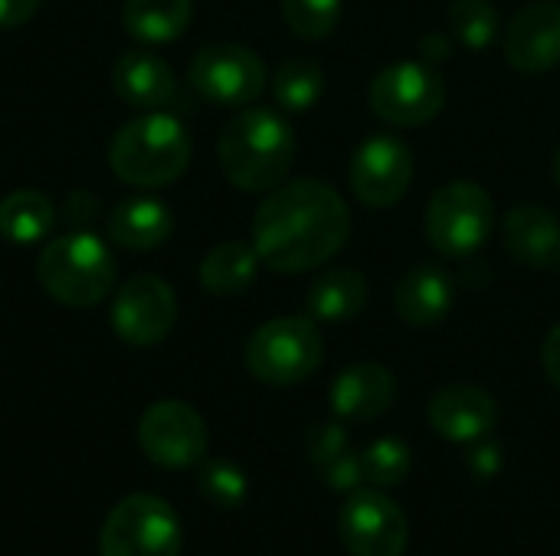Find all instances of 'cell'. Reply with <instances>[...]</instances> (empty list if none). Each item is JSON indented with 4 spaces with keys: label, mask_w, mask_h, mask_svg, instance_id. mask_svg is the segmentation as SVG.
Listing matches in <instances>:
<instances>
[{
    "label": "cell",
    "mask_w": 560,
    "mask_h": 556,
    "mask_svg": "<svg viewBox=\"0 0 560 556\" xmlns=\"http://www.w3.org/2000/svg\"><path fill=\"white\" fill-rule=\"evenodd\" d=\"M351 236L345 197L322 180L302 177L266 193L253 216V249L259 262L282 275H299L335 259Z\"/></svg>",
    "instance_id": "obj_1"
},
{
    "label": "cell",
    "mask_w": 560,
    "mask_h": 556,
    "mask_svg": "<svg viewBox=\"0 0 560 556\" xmlns=\"http://www.w3.org/2000/svg\"><path fill=\"white\" fill-rule=\"evenodd\" d=\"M217 161L243 193L276 190L295 161V131L276 108H240L220 131Z\"/></svg>",
    "instance_id": "obj_2"
},
{
    "label": "cell",
    "mask_w": 560,
    "mask_h": 556,
    "mask_svg": "<svg viewBox=\"0 0 560 556\" xmlns=\"http://www.w3.org/2000/svg\"><path fill=\"white\" fill-rule=\"evenodd\" d=\"M190 164V134L180 118L148 111L121 125L108 144V167L131 187H167Z\"/></svg>",
    "instance_id": "obj_3"
},
{
    "label": "cell",
    "mask_w": 560,
    "mask_h": 556,
    "mask_svg": "<svg viewBox=\"0 0 560 556\" xmlns=\"http://www.w3.org/2000/svg\"><path fill=\"white\" fill-rule=\"evenodd\" d=\"M43 292L66 308H95L115 285V259L92 233H66L49 239L36 259Z\"/></svg>",
    "instance_id": "obj_4"
},
{
    "label": "cell",
    "mask_w": 560,
    "mask_h": 556,
    "mask_svg": "<svg viewBox=\"0 0 560 556\" xmlns=\"http://www.w3.org/2000/svg\"><path fill=\"white\" fill-rule=\"evenodd\" d=\"M325 357L322 331L312 318H276L253 331L246 344V367L259 383L295 387L308 380Z\"/></svg>",
    "instance_id": "obj_5"
},
{
    "label": "cell",
    "mask_w": 560,
    "mask_h": 556,
    "mask_svg": "<svg viewBox=\"0 0 560 556\" xmlns=\"http://www.w3.org/2000/svg\"><path fill=\"white\" fill-rule=\"evenodd\" d=\"M180 521L164 498L128 495L102 524L98 556H180Z\"/></svg>",
    "instance_id": "obj_6"
},
{
    "label": "cell",
    "mask_w": 560,
    "mask_h": 556,
    "mask_svg": "<svg viewBox=\"0 0 560 556\" xmlns=\"http://www.w3.org/2000/svg\"><path fill=\"white\" fill-rule=\"evenodd\" d=\"M492 197L472 180H453L430 197L427 239L446 259H466L486 246L492 233Z\"/></svg>",
    "instance_id": "obj_7"
},
{
    "label": "cell",
    "mask_w": 560,
    "mask_h": 556,
    "mask_svg": "<svg viewBox=\"0 0 560 556\" xmlns=\"http://www.w3.org/2000/svg\"><path fill=\"white\" fill-rule=\"evenodd\" d=\"M371 108L394 128H420L433 121L446 105V82L430 62H394L371 82Z\"/></svg>",
    "instance_id": "obj_8"
},
{
    "label": "cell",
    "mask_w": 560,
    "mask_h": 556,
    "mask_svg": "<svg viewBox=\"0 0 560 556\" xmlns=\"http://www.w3.org/2000/svg\"><path fill=\"white\" fill-rule=\"evenodd\" d=\"M187 79L207 102L223 108H246L262 95L269 72L259 52L240 43H210L190 59Z\"/></svg>",
    "instance_id": "obj_9"
},
{
    "label": "cell",
    "mask_w": 560,
    "mask_h": 556,
    "mask_svg": "<svg viewBox=\"0 0 560 556\" xmlns=\"http://www.w3.org/2000/svg\"><path fill=\"white\" fill-rule=\"evenodd\" d=\"M338 534L351 556H404L410 544L404 508L381 488H358L345 498Z\"/></svg>",
    "instance_id": "obj_10"
},
{
    "label": "cell",
    "mask_w": 560,
    "mask_h": 556,
    "mask_svg": "<svg viewBox=\"0 0 560 556\" xmlns=\"http://www.w3.org/2000/svg\"><path fill=\"white\" fill-rule=\"evenodd\" d=\"M141 452L161 469H194L203 462L210 433L203 416L180 400L151 403L138 423Z\"/></svg>",
    "instance_id": "obj_11"
},
{
    "label": "cell",
    "mask_w": 560,
    "mask_h": 556,
    "mask_svg": "<svg viewBox=\"0 0 560 556\" xmlns=\"http://www.w3.org/2000/svg\"><path fill=\"white\" fill-rule=\"evenodd\" d=\"M354 197L371 210L397 206L413 180V151L394 138V134H374L368 138L348 167Z\"/></svg>",
    "instance_id": "obj_12"
},
{
    "label": "cell",
    "mask_w": 560,
    "mask_h": 556,
    "mask_svg": "<svg viewBox=\"0 0 560 556\" xmlns=\"http://www.w3.org/2000/svg\"><path fill=\"white\" fill-rule=\"evenodd\" d=\"M177 324V295L158 275L128 279L112 305V328L131 347L161 344Z\"/></svg>",
    "instance_id": "obj_13"
},
{
    "label": "cell",
    "mask_w": 560,
    "mask_h": 556,
    "mask_svg": "<svg viewBox=\"0 0 560 556\" xmlns=\"http://www.w3.org/2000/svg\"><path fill=\"white\" fill-rule=\"evenodd\" d=\"M505 59L518 72H548L560 66V3L532 0L505 29Z\"/></svg>",
    "instance_id": "obj_14"
},
{
    "label": "cell",
    "mask_w": 560,
    "mask_h": 556,
    "mask_svg": "<svg viewBox=\"0 0 560 556\" xmlns=\"http://www.w3.org/2000/svg\"><path fill=\"white\" fill-rule=\"evenodd\" d=\"M427 419H430V426H433V433L440 439L472 446V442L486 439L495 429L499 406L482 387L450 383V387L433 393V400L427 406Z\"/></svg>",
    "instance_id": "obj_15"
},
{
    "label": "cell",
    "mask_w": 560,
    "mask_h": 556,
    "mask_svg": "<svg viewBox=\"0 0 560 556\" xmlns=\"http://www.w3.org/2000/svg\"><path fill=\"white\" fill-rule=\"evenodd\" d=\"M502 242L528 269H560V220L545 206H515L502 223Z\"/></svg>",
    "instance_id": "obj_16"
},
{
    "label": "cell",
    "mask_w": 560,
    "mask_h": 556,
    "mask_svg": "<svg viewBox=\"0 0 560 556\" xmlns=\"http://www.w3.org/2000/svg\"><path fill=\"white\" fill-rule=\"evenodd\" d=\"M397 380L384 364H354L331 387V410L345 423H371L390 410Z\"/></svg>",
    "instance_id": "obj_17"
},
{
    "label": "cell",
    "mask_w": 560,
    "mask_h": 556,
    "mask_svg": "<svg viewBox=\"0 0 560 556\" xmlns=\"http://www.w3.org/2000/svg\"><path fill=\"white\" fill-rule=\"evenodd\" d=\"M456 305L453 279L436 265H413L394 288V311L410 328H436Z\"/></svg>",
    "instance_id": "obj_18"
},
{
    "label": "cell",
    "mask_w": 560,
    "mask_h": 556,
    "mask_svg": "<svg viewBox=\"0 0 560 556\" xmlns=\"http://www.w3.org/2000/svg\"><path fill=\"white\" fill-rule=\"evenodd\" d=\"M112 88L131 108H164L177 102V79L164 59L154 52H125L112 66Z\"/></svg>",
    "instance_id": "obj_19"
},
{
    "label": "cell",
    "mask_w": 560,
    "mask_h": 556,
    "mask_svg": "<svg viewBox=\"0 0 560 556\" xmlns=\"http://www.w3.org/2000/svg\"><path fill=\"white\" fill-rule=\"evenodd\" d=\"M105 229H108L112 242H118L131 252H148V249H158L171 239L174 216L154 197H131V200H121L108 213Z\"/></svg>",
    "instance_id": "obj_20"
},
{
    "label": "cell",
    "mask_w": 560,
    "mask_h": 556,
    "mask_svg": "<svg viewBox=\"0 0 560 556\" xmlns=\"http://www.w3.org/2000/svg\"><path fill=\"white\" fill-rule=\"evenodd\" d=\"M371 298V285L358 269H328L325 275L315 279L308 288V315L312 321L325 324H345L354 321Z\"/></svg>",
    "instance_id": "obj_21"
},
{
    "label": "cell",
    "mask_w": 560,
    "mask_h": 556,
    "mask_svg": "<svg viewBox=\"0 0 560 556\" xmlns=\"http://www.w3.org/2000/svg\"><path fill=\"white\" fill-rule=\"evenodd\" d=\"M194 20V0H125L121 23L141 43H174Z\"/></svg>",
    "instance_id": "obj_22"
},
{
    "label": "cell",
    "mask_w": 560,
    "mask_h": 556,
    "mask_svg": "<svg viewBox=\"0 0 560 556\" xmlns=\"http://www.w3.org/2000/svg\"><path fill=\"white\" fill-rule=\"evenodd\" d=\"M259 272V252L246 242H220L213 246L203 262H200V285L217 295V298H230V295H243Z\"/></svg>",
    "instance_id": "obj_23"
},
{
    "label": "cell",
    "mask_w": 560,
    "mask_h": 556,
    "mask_svg": "<svg viewBox=\"0 0 560 556\" xmlns=\"http://www.w3.org/2000/svg\"><path fill=\"white\" fill-rule=\"evenodd\" d=\"M56 223L52 200L43 190L23 187L0 203V236L13 246H33L49 236Z\"/></svg>",
    "instance_id": "obj_24"
},
{
    "label": "cell",
    "mask_w": 560,
    "mask_h": 556,
    "mask_svg": "<svg viewBox=\"0 0 560 556\" xmlns=\"http://www.w3.org/2000/svg\"><path fill=\"white\" fill-rule=\"evenodd\" d=\"M272 95L282 111H308L325 95V69L315 59L292 56L272 72Z\"/></svg>",
    "instance_id": "obj_25"
},
{
    "label": "cell",
    "mask_w": 560,
    "mask_h": 556,
    "mask_svg": "<svg viewBox=\"0 0 560 556\" xmlns=\"http://www.w3.org/2000/svg\"><path fill=\"white\" fill-rule=\"evenodd\" d=\"M450 29L466 49H486L499 36V10L489 0H453Z\"/></svg>",
    "instance_id": "obj_26"
},
{
    "label": "cell",
    "mask_w": 560,
    "mask_h": 556,
    "mask_svg": "<svg viewBox=\"0 0 560 556\" xmlns=\"http://www.w3.org/2000/svg\"><path fill=\"white\" fill-rule=\"evenodd\" d=\"M361 469H364V482L371 488H397L410 475V449H407V442L384 436L364 449Z\"/></svg>",
    "instance_id": "obj_27"
},
{
    "label": "cell",
    "mask_w": 560,
    "mask_h": 556,
    "mask_svg": "<svg viewBox=\"0 0 560 556\" xmlns=\"http://www.w3.org/2000/svg\"><path fill=\"white\" fill-rule=\"evenodd\" d=\"M289 29L302 39H325L341 20V0H282Z\"/></svg>",
    "instance_id": "obj_28"
},
{
    "label": "cell",
    "mask_w": 560,
    "mask_h": 556,
    "mask_svg": "<svg viewBox=\"0 0 560 556\" xmlns=\"http://www.w3.org/2000/svg\"><path fill=\"white\" fill-rule=\"evenodd\" d=\"M200 495H203L210 505L233 511V508H240V505L246 501L249 482H246V475H243L240 465H233V462H226V459H217V462H207V465L200 469Z\"/></svg>",
    "instance_id": "obj_29"
},
{
    "label": "cell",
    "mask_w": 560,
    "mask_h": 556,
    "mask_svg": "<svg viewBox=\"0 0 560 556\" xmlns=\"http://www.w3.org/2000/svg\"><path fill=\"white\" fill-rule=\"evenodd\" d=\"M305 452H308V459L318 469H325L328 462H335L338 456L348 452V433H345V426L341 423H318V426H312V433L305 439Z\"/></svg>",
    "instance_id": "obj_30"
},
{
    "label": "cell",
    "mask_w": 560,
    "mask_h": 556,
    "mask_svg": "<svg viewBox=\"0 0 560 556\" xmlns=\"http://www.w3.org/2000/svg\"><path fill=\"white\" fill-rule=\"evenodd\" d=\"M322 478L328 482L331 492H341V495H351L364 485V469H361V456H338L335 462H328L325 469H318Z\"/></svg>",
    "instance_id": "obj_31"
},
{
    "label": "cell",
    "mask_w": 560,
    "mask_h": 556,
    "mask_svg": "<svg viewBox=\"0 0 560 556\" xmlns=\"http://www.w3.org/2000/svg\"><path fill=\"white\" fill-rule=\"evenodd\" d=\"M469 469H472V475H479V478H492V475L502 469V452H499V446H492L489 439L472 442V449H469Z\"/></svg>",
    "instance_id": "obj_32"
},
{
    "label": "cell",
    "mask_w": 560,
    "mask_h": 556,
    "mask_svg": "<svg viewBox=\"0 0 560 556\" xmlns=\"http://www.w3.org/2000/svg\"><path fill=\"white\" fill-rule=\"evenodd\" d=\"M43 0H0V29H13L23 26Z\"/></svg>",
    "instance_id": "obj_33"
},
{
    "label": "cell",
    "mask_w": 560,
    "mask_h": 556,
    "mask_svg": "<svg viewBox=\"0 0 560 556\" xmlns=\"http://www.w3.org/2000/svg\"><path fill=\"white\" fill-rule=\"evenodd\" d=\"M541 364H545V374L548 380L560 390V324H555L545 338V347H541Z\"/></svg>",
    "instance_id": "obj_34"
},
{
    "label": "cell",
    "mask_w": 560,
    "mask_h": 556,
    "mask_svg": "<svg viewBox=\"0 0 560 556\" xmlns=\"http://www.w3.org/2000/svg\"><path fill=\"white\" fill-rule=\"evenodd\" d=\"M450 52H453V39H450L446 33H427V36L420 39V56H423V62H430V66L450 59Z\"/></svg>",
    "instance_id": "obj_35"
},
{
    "label": "cell",
    "mask_w": 560,
    "mask_h": 556,
    "mask_svg": "<svg viewBox=\"0 0 560 556\" xmlns=\"http://www.w3.org/2000/svg\"><path fill=\"white\" fill-rule=\"evenodd\" d=\"M555 177H558V184H560V147H558V154H555Z\"/></svg>",
    "instance_id": "obj_36"
}]
</instances>
